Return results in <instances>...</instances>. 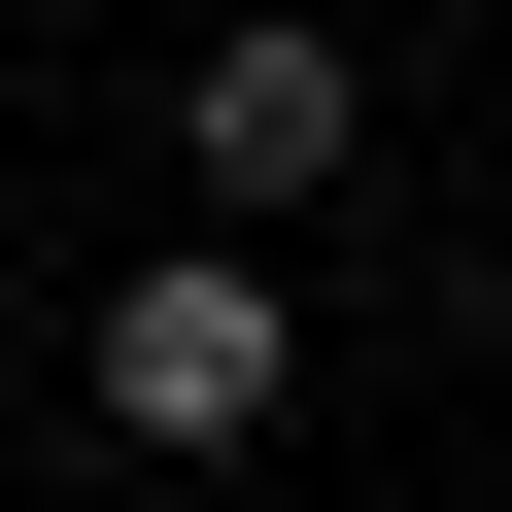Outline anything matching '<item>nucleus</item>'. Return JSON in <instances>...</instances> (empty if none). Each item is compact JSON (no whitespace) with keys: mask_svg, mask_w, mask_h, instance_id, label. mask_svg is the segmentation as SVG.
<instances>
[{"mask_svg":"<svg viewBox=\"0 0 512 512\" xmlns=\"http://www.w3.org/2000/svg\"><path fill=\"white\" fill-rule=\"evenodd\" d=\"M171 171H205V239H308V205L376 171V69H342V0H205V35H171Z\"/></svg>","mask_w":512,"mask_h":512,"instance_id":"nucleus-1","label":"nucleus"},{"mask_svg":"<svg viewBox=\"0 0 512 512\" xmlns=\"http://www.w3.org/2000/svg\"><path fill=\"white\" fill-rule=\"evenodd\" d=\"M69 376H103V444L205 478V444H274V410H308V274H274V239H171V274H103Z\"/></svg>","mask_w":512,"mask_h":512,"instance_id":"nucleus-2","label":"nucleus"}]
</instances>
